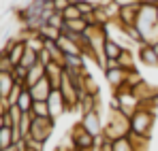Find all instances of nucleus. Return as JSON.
<instances>
[{
	"mask_svg": "<svg viewBox=\"0 0 158 151\" xmlns=\"http://www.w3.org/2000/svg\"><path fill=\"white\" fill-rule=\"evenodd\" d=\"M81 126L85 128L92 136H103V117H101V109H94V111H88V113H83L81 115Z\"/></svg>",
	"mask_w": 158,
	"mask_h": 151,
	"instance_id": "6",
	"label": "nucleus"
},
{
	"mask_svg": "<svg viewBox=\"0 0 158 151\" xmlns=\"http://www.w3.org/2000/svg\"><path fill=\"white\" fill-rule=\"evenodd\" d=\"M47 106H49V115H52L53 119L62 117V115L69 111L66 100H64V96H62V92H60V89H53L52 94H49V98H47Z\"/></svg>",
	"mask_w": 158,
	"mask_h": 151,
	"instance_id": "7",
	"label": "nucleus"
},
{
	"mask_svg": "<svg viewBox=\"0 0 158 151\" xmlns=\"http://www.w3.org/2000/svg\"><path fill=\"white\" fill-rule=\"evenodd\" d=\"M128 138H131L132 147H135V151H150L148 149V145H150V138H143V136H137V134H128Z\"/></svg>",
	"mask_w": 158,
	"mask_h": 151,
	"instance_id": "27",
	"label": "nucleus"
},
{
	"mask_svg": "<svg viewBox=\"0 0 158 151\" xmlns=\"http://www.w3.org/2000/svg\"><path fill=\"white\" fill-rule=\"evenodd\" d=\"M43 77H45V66L39 62V64H34L32 68H28V77H26V83H24V85H26V87H32V85L39 83Z\"/></svg>",
	"mask_w": 158,
	"mask_h": 151,
	"instance_id": "17",
	"label": "nucleus"
},
{
	"mask_svg": "<svg viewBox=\"0 0 158 151\" xmlns=\"http://www.w3.org/2000/svg\"><path fill=\"white\" fill-rule=\"evenodd\" d=\"M64 68H85V60L83 55H64Z\"/></svg>",
	"mask_w": 158,
	"mask_h": 151,
	"instance_id": "23",
	"label": "nucleus"
},
{
	"mask_svg": "<svg viewBox=\"0 0 158 151\" xmlns=\"http://www.w3.org/2000/svg\"><path fill=\"white\" fill-rule=\"evenodd\" d=\"M77 109L81 111V115L83 113H88V111H94V109H98V96H94V94H81V98H79V104Z\"/></svg>",
	"mask_w": 158,
	"mask_h": 151,
	"instance_id": "16",
	"label": "nucleus"
},
{
	"mask_svg": "<svg viewBox=\"0 0 158 151\" xmlns=\"http://www.w3.org/2000/svg\"><path fill=\"white\" fill-rule=\"evenodd\" d=\"M128 134H131V117L118 109H109L105 128H103V136H107L109 141H115V138H124Z\"/></svg>",
	"mask_w": 158,
	"mask_h": 151,
	"instance_id": "2",
	"label": "nucleus"
},
{
	"mask_svg": "<svg viewBox=\"0 0 158 151\" xmlns=\"http://www.w3.org/2000/svg\"><path fill=\"white\" fill-rule=\"evenodd\" d=\"M13 77H15V81H17V83H22V85H24V83H26V77H28V68H24L22 64H19V66H15V68H13Z\"/></svg>",
	"mask_w": 158,
	"mask_h": 151,
	"instance_id": "30",
	"label": "nucleus"
},
{
	"mask_svg": "<svg viewBox=\"0 0 158 151\" xmlns=\"http://www.w3.org/2000/svg\"><path fill=\"white\" fill-rule=\"evenodd\" d=\"M9 106H11V104L6 102V98H0V115H4V113L9 111Z\"/></svg>",
	"mask_w": 158,
	"mask_h": 151,
	"instance_id": "34",
	"label": "nucleus"
},
{
	"mask_svg": "<svg viewBox=\"0 0 158 151\" xmlns=\"http://www.w3.org/2000/svg\"><path fill=\"white\" fill-rule=\"evenodd\" d=\"M53 151H62V147H56V149H53Z\"/></svg>",
	"mask_w": 158,
	"mask_h": 151,
	"instance_id": "40",
	"label": "nucleus"
},
{
	"mask_svg": "<svg viewBox=\"0 0 158 151\" xmlns=\"http://www.w3.org/2000/svg\"><path fill=\"white\" fill-rule=\"evenodd\" d=\"M52 92H53V87H52V81H49L47 77H43L39 83H34V85L30 87V94H32L34 100H47Z\"/></svg>",
	"mask_w": 158,
	"mask_h": 151,
	"instance_id": "11",
	"label": "nucleus"
},
{
	"mask_svg": "<svg viewBox=\"0 0 158 151\" xmlns=\"http://www.w3.org/2000/svg\"><path fill=\"white\" fill-rule=\"evenodd\" d=\"M139 60H141V64H145L150 68H158V55L152 45H141L139 47Z\"/></svg>",
	"mask_w": 158,
	"mask_h": 151,
	"instance_id": "13",
	"label": "nucleus"
},
{
	"mask_svg": "<svg viewBox=\"0 0 158 151\" xmlns=\"http://www.w3.org/2000/svg\"><path fill=\"white\" fill-rule=\"evenodd\" d=\"M15 85H17V81H15L13 73H2L0 70V98H9V94Z\"/></svg>",
	"mask_w": 158,
	"mask_h": 151,
	"instance_id": "15",
	"label": "nucleus"
},
{
	"mask_svg": "<svg viewBox=\"0 0 158 151\" xmlns=\"http://www.w3.org/2000/svg\"><path fill=\"white\" fill-rule=\"evenodd\" d=\"M45 77L52 81V87L53 89H60L62 85V79H64V66L58 64V62H49L45 66Z\"/></svg>",
	"mask_w": 158,
	"mask_h": 151,
	"instance_id": "9",
	"label": "nucleus"
},
{
	"mask_svg": "<svg viewBox=\"0 0 158 151\" xmlns=\"http://www.w3.org/2000/svg\"><path fill=\"white\" fill-rule=\"evenodd\" d=\"M26 151H39V149H32V147H26Z\"/></svg>",
	"mask_w": 158,
	"mask_h": 151,
	"instance_id": "39",
	"label": "nucleus"
},
{
	"mask_svg": "<svg viewBox=\"0 0 158 151\" xmlns=\"http://www.w3.org/2000/svg\"><path fill=\"white\" fill-rule=\"evenodd\" d=\"M62 17H64V22H71V19H79V17H83L81 13H79V9L75 4H69L64 11H62Z\"/></svg>",
	"mask_w": 158,
	"mask_h": 151,
	"instance_id": "29",
	"label": "nucleus"
},
{
	"mask_svg": "<svg viewBox=\"0 0 158 151\" xmlns=\"http://www.w3.org/2000/svg\"><path fill=\"white\" fill-rule=\"evenodd\" d=\"M122 51H124V47H122L118 41H113V38L107 36V41H105V58H113V60H118Z\"/></svg>",
	"mask_w": 158,
	"mask_h": 151,
	"instance_id": "21",
	"label": "nucleus"
},
{
	"mask_svg": "<svg viewBox=\"0 0 158 151\" xmlns=\"http://www.w3.org/2000/svg\"><path fill=\"white\" fill-rule=\"evenodd\" d=\"M152 47H154V51H156V55H158V43H154Z\"/></svg>",
	"mask_w": 158,
	"mask_h": 151,
	"instance_id": "38",
	"label": "nucleus"
},
{
	"mask_svg": "<svg viewBox=\"0 0 158 151\" xmlns=\"http://www.w3.org/2000/svg\"><path fill=\"white\" fill-rule=\"evenodd\" d=\"M113 2H115L120 9H122V6H131V4H141L139 0H113Z\"/></svg>",
	"mask_w": 158,
	"mask_h": 151,
	"instance_id": "33",
	"label": "nucleus"
},
{
	"mask_svg": "<svg viewBox=\"0 0 158 151\" xmlns=\"http://www.w3.org/2000/svg\"><path fill=\"white\" fill-rule=\"evenodd\" d=\"M156 9H158V4H156Z\"/></svg>",
	"mask_w": 158,
	"mask_h": 151,
	"instance_id": "41",
	"label": "nucleus"
},
{
	"mask_svg": "<svg viewBox=\"0 0 158 151\" xmlns=\"http://www.w3.org/2000/svg\"><path fill=\"white\" fill-rule=\"evenodd\" d=\"M6 151H19V149H17V147L13 145V147H9V149H6Z\"/></svg>",
	"mask_w": 158,
	"mask_h": 151,
	"instance_id": "37",
	"label": "nucleus"
},
{
	"mask_svg": "<svg viewBox=\"0 0 158 151\" xmlns=\"http://www.w3.org/2000/svg\"><path fill=\"white\" fill-rule=\"evenodd\" d=\"M118 64H120V68H124V70H135V68H137V60H135L132 51L131 49L122 51L120 58H118Z\"/></svg>",
	"mask_w": 158,
	"mask_h": 151,
	"instance_id": "19",
	"label": "nucleus"
},
{
	"mask_svg": "<svg viewBox=\"0 0 158 151\" xmlns=\"http://www.w3.org/2000/svg\"><path fill=\"white\" fill-rule=\"evenodd\" d=\"M139 11H141V4L122 6V9H120V15H118V22L122 26H135L137 17H139Z\"/></svg>",
	"mask_w": 158,
	"mask_h": 151,
	"instance_id": "12",
	"label": "nucleus"
},
{
	"mask_svg": "<svg viewBox=\"0 0 158 151\" xmlns=\"http://www.w3.org/2000/svg\"><path fill=\"white\" fill-rule=\"evenodd\" d=\"M15 145V130L9 126H4L0 130V151H6L9 147Z\"/></svg>",
	"mask_w": 158,
	"mask_h": 151,
	"instance_id": "18",
	"label": "nucleus"
},
{
	"mask_svg": "<svg viewBox=\"0 0 158 151\" xmlns=\"http://www.w3.org/2000/svg\"><path fill=\"white\" fill-rule=\"evenodd\" d=\"M135 28L143 36L145 45L158 43V9H156V4H141V11H139L137 22H135Z\"/></svg>",
	"mask_w": 158,
	"mask_h": 151,
	"instance_id": "1",
	"label": "nucleus"
},
{
	"mask_svg": "<svg viewBox=\"0 0 158 151\" xmlns=\"http://www.w3.org/2000/svg\"><path fill=\"white\" fill-rule=\"evenodd\" d=\"M126 75H128V70H124V68H107L105 70V81L109 83V87L111 89H118V87H122L124 83H126Z\"/></svg>",
	"mask_w": 158,
	"mask_h": 151,
	"instance_id": "10",
	"label": "nucleus"
},
{
	"mask_svg": "<svg viewBox=\"0 0 158 151\" xmlns=\"http://www.w3.org/2000/svg\"><path fill=\"white\" fill-rule=\"evenodd\" d=\"M34 64H39V53L26 47V53H24V58H22V66H24V68H32Z\"/></svg>",
	"mask_w": 158,
	"mask_h": 151,
	"instance_id": "28",
	"label": "nucleus"
},
{
	"mask_svg": "<svg viewBox=\"0 0 158 151\" xmlns=\"http://www.w3.org/2000/svg\"><path fill=\"white\" fill-rule=\"evenodd\" d=\"M39 62H41L43 66H47L49 62H53V60H52V53H49V51H47V49L39 51Z\"/></svg>",
	"mask_w": 158,
	"mask_h": 151,
	"instance_id": "32",
	"label": "nucleus"
},
{
	"mask_svg": "<svg viewBox=\"0 0 158 151\" xmlns=\"http://www.w3.org/2000/svg\"><path fill=\"white\" fill-rule=\"evenodd\" d=\"M71 138H73V147L75 149H92L96 143V136H92L85 128L81 126V121H77L75 126L71 128Z\"/></svg>",
	"mask_w": 158,
	"mask_h": 151,
	"instance_id": "5",
	"label": "nucleus"
},
{
	"mask_svg": "<svg viewBox=\"0 0 158 151\" xmlns=\"http://www.w3.org/2000/svg\"><path fill=\"white\" fill-rule=\"evenodd\" d=\"M88 22L83 19V17H79V19H71V22H64L62 26V34H85L88 32Z\"/></svg>",
	"mask_w": 158,
	"mask_h": 151,
	"instance_id": "14",
	"label": "nucleus"
},
{
	"mask_svg": "<svg viewBox=\"0 0 158 151\" xmlns=\"http://www.w3.org/2000/svg\"><path fill=\"white\" fill-rule=\"evenodd\" d=\"M4 128V115H0V130Z\"/></svg>",
	"mask_w": 158,
	"mask_h": 151,
	"instance_id": "36",
	"label": "nucleus"
},
{
	"mask_svg": "<svg viewBox=\"0 0 158 151\" xmlns=\"http://www.w3.org/2000/svg\"><path fill=\"white\" fill-rule=\"evenodd\" d=\"M141 4H158V0H139Z\"/></svg>",
	"mask_w": 158,
	"mask_h": 151,
	"instance_id": "35",
	"label": "nucleus"
},
{
	"mask_svg": "<svg viewBox=\"0 0 158 151\" xmlns=\"http://www.w3.org/2000/svg\"><path fill=\"white\" fill-rule=\"evenodd\" d=\"M32 117H52L49 115V106H47V100H34L32 104Z\"/></svg>",
	"mask_w": 158,
	"mask_h": 151,
	"instance_id": "22",
	"label": "nucleus"
},
{
	"mask_svg": "<svg viewBox=\"0 0 158 151\" xmlns=\"http://www.w3.org/2000/svg\"><path fill=\"white\" fill-rule=\"evenodd\" d=\"M73 4L79 9V13H81V15H90V13L96 9V4H98V2H94V0H75Z\"/></svg>",
	"mask_w": 158,
	"mask_h": 151,
	"instance_id": "26",
	"label": "nucleus"
},
{
	"mask_svg": "<svg viewBox=\"0 0 158 151\" xmlns=\"http://www.w3.org/2000/svg\"><path fill=\"white\" fill-rule=\"evenodd\" d=\"M73 2H75V0H53V9H56L58 13H62V11H64L69 4H73Z\"/></svg>",
	"mask_w": 158,
	"mask_h": 151,
	"instance_id": "31",
	"label": "nucleus"
},
{
	"mask_svg": "<svg viewBox=\"0 0 158 151\" xmlns=\"http://www.w3.org/2000/svg\"><path fill=\"white\" fill-rule=\"evenodd\" d=\"M132 94L137 96V100H139V102L156 100V98H158V87H156V85H152V83H148V81L143 79L137 87H132Z\"/></svg>",
	"mask_w": 158,
	"mask_h": 151,
	"instance_id": "8",
	"label": "nucleus"
},
{
	"mask_svg": "<svg viewBox=\"0 0 158 151\" xmlns=\"http://www.w3.org/2000/svg\"><path fill=\"white\" fill-rule=\"evenodd\" d=\"M39 32H41V36H43V38H49V41H58V38H60V34H62V30H60V28H53V26H49V24H45Z\"/></svg>",
	"mask_w": 158,
	"mask_h": 151,
	"instance_id": "25",
	"label": "nucleus"
},
{
	"mask_svg": "<svg viewBox=\"0 0 158 151\" xmlns=\"http://www.w3.org/2000/svg\"><path fill=\"white\" fill-rule=\"evenodd\" d=\"M32 104H34V98H32V94H30V87H24L22 94H19L17 106L22 109V113H30V111H32Z\"/></svg>",
	"mask_w": 158,
	"mask_h": 151,
	"instance_id": "20",
	"label": "nucleus"
},
{
	"mask_svg": "<svg viewBox=\"0 0 158 151\" xmlns=\"http://www.w3.org/2000/svg\"><path fill=\"white\" fill-rule=\"evenodd\" d=\"M156 121V113L148 111V109H137L131 117V132L137 136H143V138H150L152 136V128Z\"/></svg>",
	"mask_w": 158,
	"mask_h": 151,
	"instance_id": "3",
	"label": "nucleus"
},
{
	"mask_svg": "<svg viewBox=\"0 0 158 151\" xmlns=\"http://www.w3.org/2000/svg\"><path fill=\"white\" fill-rule=\"evenodd\" d=\"M53 128H56V119H53V117H32L30 138H34V141H39V143H47L49 136L53 134Z\"/></svg>",
	"mask_w": 158,
	"mask_h": 151,
	"instance_id": "4",
	"label": "nucleus"
},
{
	"mask_svg": "<svg viewBox=\"0 0 158 151\" xmlns=\"http://www.w3.org/2000/svg\"><path fill=\"white\" fill-rule=\"evenodd\" d=\"M111 151H135V147H132L131 138L124 136V138H115L111 143Z\"/></svg>",
	"mask_w": 158,
	"mask_h": 151,
	"instance_id": "24",
	"label": "nucleus"
}]
</instances>
